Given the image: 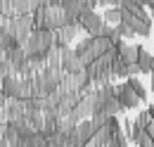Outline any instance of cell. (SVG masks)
I'll return each mask as SVG.
<instances>
[{"mask_svg":"<svg viewBox=\"0 0 154 147\" xmlns=\"http://www.w3.org/2000/svg\"><path fill=\"white\" fill-rule=\"evenodd\" d=\"M55 31H48V29H36L31 36L26 38V43H21L24 52L31 55H45L50 48H55Z\"/></svg>","mask_w":154,"mask_h":147,"instance_id":"cell-1","label":"cell"},{"mask_svg":"<svg viewBox=\"0 0 154 147\" xmlns=\"http://www.w3.org/2000/svg\"><path fill=\"white\" fill-rule=\"evenodd\" d=\"M5 21V29L12 33V36L21 43H26V38L36 31V21H33V14H14V17H2Z\"/></svg>","mask_w":154,"mask_h":147,"instance_id":"cell-2","label":"cell"},{"mask_svg":"<svg viewBox=\"0 0 154 147\" xmlns=\"http://www.w3.org/2000/svg\"><path fill=\"white\" fill-rule=\"evenodd\" d=\"M62 78H64V71H52V69H43L33 76V81H36V97H48L50 92H55L59 88V83H62Z\"/></svg>","mask_w":154,"mask_h":147,"instance_id":"cell-3","label":"cell"},{"mask_svg":"<svg viewBox=\"0 0 154 147\" xmlns=\"http://www.w3.org/2000/svg\"><path fill=\"white\" fill-rule=\"evenodd\" d=\"M95 124H93V119H85V121H81L76 126V130L69 135V147H83L88 145L90 140H93V135H95Z\"/></svg>","mask_w":154,"mask_h":147,"instance_id":"cell-4","label":"cell"},{"mask_svg":"<svg viewBox=\"0 0 154 147\" xmlns=\"http://www.w3.org/2000/svg\"><path fill=\"white\" fill-rule=\"evenodd\" d=\"M78 24H81V29H83L88 36H100V33H102V26H104V17L97 14L95 10H85V12L78 17Z\"/></svg>","mask_w":154,"mask_h":147,"instance_id":"cell-5","label":"cell"},{"mask_svg":"<svg viewBox=\"0 0 154 147\" xmlns=\"http://www.w3.org/2000/svg\"><path fill=\"white\" fill-rule=\"evenodd\" d=\"M116 97H119V102H121V107H123V109H135V107L142 102V100L133 92V88H131L128 83L116 86Z\"/></svg>","mask_w":154,"mask_h":147,"instance_id":"cell-6","label":"cell"},{"mask_svg":"<svg viewBox=\"0 0 154 147\" xmlns=\"http://www.w3.org/2000/svg\"><path fill=\"white\" fill-rule=\"evenodd\" d=\"M0 90L5 92V97L7 100H21V81L19 76H5L2 81H0Z\"/></svg>","mask_w":154,"mask_h":147,"instance_id":"cell-7","label":"cell"},{"mask_svg":"<svg viewBox=\"0 0 154 147\" xmlns=\"http://www.w3.org/2000/svg\"><path fill=\"white\" fill-rule=\"evenodd\" d=\"M83 29H81V24H66L64 29H59L55 31V43H57L59 48H64V45H69V43H74L76 36L81 33Z\"/></svg>","mask_w":154,"mask_h":147,"instance_id":"cell-8","label":"cell"},{"mask_svg":"<svg viewBox=\"0 0 154 147\" xmlns=\"http://www.w3.org/2000/svg\"><path fill=\"white\" fill-rule=\"evenodd\" d=\"M7 124H14L19 119H26V109H24V100H7V105L2 107Z\"/></svg>","mask_w":154,"mask_h":147,"instance_id":"cell-9","label":"cell"},{"mask_svg":"<svg viewBox=\"0 0 154 147\" xmlns=\"http://www.w3.org/2000/svg\"><path fill=\"white\" fill-rule=\"evenodd\" d=\"M116 48H119V57H121V62H126V64H137L140 45H131V43H123V40H121Z\"/></svg>","mask_w":154,"mask_h":147,"instance_id":"cell-10","label":"cell"},{"mask_svg":"<svg viewBox=\"0 0 154 147\" xmlns=\"http://www.w3.org/2000/svg\"><path fill=\"white\" fill-rule=\"evenodd\" d=\"M48 69L64 71V69H62V48H59V45H55V48L48 50Z\"/></svg>","mask_w":154,"mask_h":147,"instance_id":"cell-11","label":"cell"},{"mask_svg":"<svg viewBox=\"0 0 154 147\" xmlns=\"http://www.w3.org/2000/svg\"><path fill=\"white\" fill-rule=\"evenodd\" d=\"M152 62H154V55H149L145 48H140V55H137V67L142 69V74H149V71H152Z\"/></svg>","mask_w":154,"mask_h":147,"instance_id":"cell-12","label":"cell"},{"mask_svg":"<svg viewBox=\"0 0 154 147\" xmlns=\"http://www.w3.org/2000/svg\"><path fill=\"white\" fill-rule=\"evenodd\" d=\"M102 17H104L107 24L116 26V24H121V21H123V10H121V7H107V12H104Z\"/></svg>","mask_w":154,"mask_h":147,"instance_id":"cell-13","label":"cell"},{"mask_svg":"<svg viewBox=\"0 0 154 147\" xmlns=\"http://www.w3.org/2000/svg\"><path fill=\"white\" fill-rule=\"evenodd\" d=\"M112 76L114 78H128V64L121 62V57L112 59Z\"/></svg>","mask_w":154,"mask_h":147,"instance_id":"cell-14","label":"cell"},{"mask_svg":"<svg viewBox=\"0 0 154 147\" xmlns=\"http://www.w3.org/2000/svg\"><path fill=\"white\" fill-rule=\"evenodd\" d=\"M126 83L133 88V92L137 95V97H140V100H147V90H145V86L140 83V78H137V76H131V78H126Z\"/></svg>","mask_w":154,"mask_h":147,"instance_id":"cell-15","label":"cell"},{"mask_svg":"<svg viewBox=\"0 0 154 147\" xmlns=\"http://www.w3.org/2000/svg\"><path fill=\"white\" fill-rule=\"evenodd\" d=\"M48 145H50V147H69V135L57 130L55 135H50V138H48Z\"/></svg>","mask_w":154,"mask_h":147,"instance_id":"cell-16","label":"cell"},{"mask_svg":"<svg viewBox=\"0 0 154 147\" xmlns=\"http://www.w3.org/2000/svg\"><path fill=\"white\" fill-rule=\"evenodd\" d=\"M128 142H131V140H128V135H126L123 130H119V133L112 135V140L107 142V147H128Z\"/></svg>","mask_w":154,"mask_h":147,"instance_id":"cell-17","label":"cell"},{"mask_svg":"<svg viewBox=\"0 0 154 147\" xmlns=\"http://www.w3.org/2000/svg\"><path fill=\"white\" fill-rule=\"evenodd\" d=\"M14 14H31V0H12Z\"/></svg>","mask_w":154,"mask_h":147,"instance_id":"cell-18","label":"cell"},{"mask_svg":"<svg viewBox=\"0 0 154 147\" xmlns=\"http://www.w3.org/2000/svg\"><path fill=\"white\" fill-rule=\"evenodd\" d=\"M12 74H14V67H12V64L5 59V55H2L0 57V81H2L5 76H12Z\"/></svg>","mask_w":154,"mask_h":147,"instance_id":"cell-19","label":"cell"},{"mask_svg":"<svg viewBox=\"0 0 154 147\" xmlns=\"http://www.w3.org/2000/svg\"><path fill=\"white\" fill-rule=\"evenodd\" d=\"M116 33H119L121 38H131V36H135L133 29H131L128 24H123V21H121V24H116Z\"/></svg>","mask_w":154,"mask_h":147,"instance_id":"cell-20","label":"cell"},{"mask_svg":"<svg viewBox=\"0 0 154 147\" xmlns=\"http://www.w3.org/2000/svg\"><path fill=\"white\" fill-rule=\"evenodd\" d=\"M140 74H142V69H140L137 64H128V78H131V76H140Z\"/></svg>","mask_w":154,"mask_h":147,"instance_id":"cell-21","label":"cell"},{"mask_svg":"<svg viewBox=\"0 0 154 147\" xmlns=\"http://www.w3.org/2000/svg\"><path fill=\"white\" fill-rule=\"evenodd\" d=\"M100 5H102V7H119L121 0H100Z\"/></svg>","mask_w":154,"mask_h":147,"instance_id":"cell-22","label":"cell"},{"mask_svg":"<svg viewBox=\"0 0 154 147\" xmlns=\"http://www.w3.org/2000/svg\"><path fill=\"white\" fill-rule=\"evenodd\" d=\"M5 105H7V97H5V92L0 90V109H2V107H5Z\"/></svg>","mask_w":154,"mask_h":147,"instance_id":"cell-23","label":"cell"},{"mask_svg":"<svg viewBox=\"0 0 154 147\" xmlns=\"http://www.w3.org/2000/svg\"><path fill=\"white\" fill-rule=\"evenodd\" d=\"M45 2H48L50 7H59V0H45Z\"/></svg>","mask_w":154,"mask_h":147,"instance_id":"cell-24","label":"cell"},{"mask_svg":"<svg viewBox=\"0 0 154 147\" xmlns=\"http://www.w3.org/2000/svg\"><path fill=\"white\" fill-rule=\"evenodd\" d=\"M135 5H140V7H145V5H147V0H133Z\"/></svg>","mask_w":154,"mask_h":147,"instance_id":"cell-25","label":"cell"},{"mask_svg":"<svg viewBox=\"0 0 154 147\" xmlns=\"http://www.w3.org/2000/svg\"><path fill=\"white\" fill-rule=\"evenodd\" d=\"M5 128H7V126H2V124H0V140H2V135H5Z\"/></svg>","mask_w":154,"mask_h":147,"instance_id":"cell-26","label":"cell"},{"mask_svg":"<svg viewBox=\"0 0 154 147\" xmlns=\"http://www.w3.org/2000/svg\"><path fill=\"white\" fill-rule=\"evenodd\" d=\"M149 76H152V86H154V62H152V71H149Z\"/></svg>","mask_w":154,"mask_h":147,"instance_id":"cell-27","label":"cell"},{"mask_svg":"<svg viewBox=\"0 0 154 147\" xmlns=\"http://www.w3.org/2000/svg\"><path fill=\"white\" fill-rule=\"evenodd\" d=\"M147 7H149V10H154V0H147Z\"/></svg>","mask_w":154,"mask_h":147,"instance_id":"cell-28","label":"cell"},{"mask_svg":"<svg viewBox=\"0 0 154 147\" xmlns=\"http://www.w3.org/2000/svg\"><path fill=\"white\" fill-rule=\"evenodd\" d=\"M147 109H149V114H152V119H154V105H149Z\"/></svg>","mask_w":154,"mask_h":147,"instance_id":"cell-29","label":"cell"},{"mask_svg":"<svg viewBox=\"0 0 154 147\" xmlns=\"http://www.w3.org/2000/svg\"><path fill=\"white\" fill-rule=\"evenodd\" d=\"M152 19H154V10H152Z\"/></svg>","mask_w":154,"mask_h":147,"instance_id":"cell-30","label":"cell"},{"mask_svg":"<svg viewBox=\"0 0 154 147\" xmlns=\"http://www.w3.org/2000/svg\"><path fill=\"white\" fill-rule=\"evenodd\" d=\"M0 57H2V50H0Z\"/></svg>","mask_w":154,"mask_h":147,"instance_id":"cell-31","label":"cell"},{"mask_svg":"<svg viewBox=\"0 0 154 147\" xmlns=\"http://www.w3.org/2000/svg\"><path fill=\"white\" fill-rule=\"evenodd\" d=\"M48 147H50V145H48Z\"/></svg>","mask_w":154,"mask_h":147,"instance_id":"cell-32","label":"cell"},{"mask_svg":"<svg viewBox=\"0 0 154 147\" xmlns=\"http://www.w3.org/2000/svg\"><path fill=\"white\" fill-rule=\"evenodd\" d=\"M152 55H154V52H152Z\"/></svg>","mask_w":154,"mask_h":147,"instance_id":"cell-33","label":"cell"}]
</instances>
